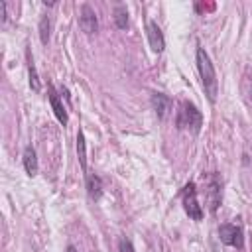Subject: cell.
Listing matches in <instances>:
<instances>
[{"label":"cell","instance_id":"10","mask_svg":"<svg viewBox=\"0 0 252 252\" xmlns=\"http://www.w3.org/2000/svg\"><path fill=\"white\" fill-rule=\"evenodd\" d=\"M24 169L32 177L37 173V154H35V150L32 146L24 148Z\"/></svg>","mask_w":252,"mask_h":252},{"label":"cell","instance_id":"14","mask_svg":"<svg viewBox=\"0 0 252 252\" xmlns=\"http://www.w3.org/2000/svg\"><path fill=\"white\" fill-rule=\"evenodd\" d=\"M49 35H51V18L45 14L39 20V39H41L43 45L49 41Z\"/></svg>","mask_w":252,"mask_h":252},{"label":"cell","instance_id":"4","mask_svg":"<svg viewBox=\"0 0 252 252\" xmlns=\"http://www.w3.org/2000/svg\"><path fill=\"white\" fill-rule=\"evenodd\" d=\"M219 236H220V242L226 244V246H234V248H242L244 246V236H242V228L236 226V224H220L219 226Z\"/></svg>","mask_w":252,"mask_h":252},{"label":"cell","instance_id":"15","mask_svg":"<svg viewBox=\"0 0 252 252\" xmlns=\"http://www.w3.org/2000/svg\"><path fill=\"white\" fill-rule=\"evenodd\" d=\"M114 22H116V26L120 30H126V26H128V10H126V6H116L114 8Z\"/></svg>","mask_w":252,"mask_h":252},{"label":"cell","instance_id":"9","mask_svg":"<svg viewBox=\"0 0 252 252\" xmlns=\"http://www.w3.org/2000/svg\"><path fill=\"white\" fill-rule=\"evenodd\" d=\"M152 108L156 110V114L159 118H163L167 114V110L171 108V98L163 93H152Z\"/></svg>","mask_w":252,"mask_h":252},{"label":"cell","instance_id":"11","mask_svg":"<svg viewBox=\"0 0 252 252\" xmlns=\"http://www.w3.org/2000/svg\"><path fill=\"white\" fill-rule=\"evenodd\" d=\"M87 193L94 201H98L102 197V179L98 175H94V173L87 175Z\"/></svg>","mask_w":252,"mask_h":252},{"label":"cell","instance_id":"1","mask_svg":"<svg viewBox=\"0 0 252 252\" xmlns=\"http://www.w3.org/2000/svg\"><path fill=\"white\" fill-rule=\"evenodd\" d=\"M197 69L201 75V83L205 89V94L211 102L217 100V91H219V83H217V73L213 67V61L209 57V53L205 51V47H197Z\"/></svg>","mask_w":252,"mask_h":252},{"label":"cell","instance_id":"8","mask_svg":"<svg viewBox=\"0 0 252 252\" xmlns=\"http://www.w3.org/2000/svg\"><path fill=\"white\" fill-rule=\"evenodd\" d=\"M207 197H209V209L215 213L220 205V179L213 173L209 177V189H207Z\"/></svg>","mask_w":252,"mask_h":252},{"label":"cell","instance_id":"7","mask_svg":"<svg viewBox=\"0 0 252 252\" xmlns=\"http://www.w3.org/2000/svg\"><path fill=\"white\" fill-rule=\"evenodd\" d=\"M49 104H51V108H53V114H55V118L63 124V126H67V122H69V116H67V110H65V106H63V102H61V98H59V94H57V91L53 89V87H49Z\"/></svg>","mask_w":252,"mask_h":252},{"label":"cell","instance_id":"17","mask_svg":"<svg viewBox=\"0 0 252 252\" xmlns=\"http://www.w3.org/2000/svg\"><path fill=\"white\" fill-rule=\"evenodd\" d=\"M67 252H75V248H73V246H69V248H67Z\"/></svg>","mask_w":252,"mask_h":252},{"label":"cell","instance_id":"3","mask_svg":"<svg viewBox=\"0 0 252 252\" xmlns=\"http://www.w3.org/2000/svg\"><path fill=\"white\" fill-rule=\"evenodd\" d=\"M181 199H183V209L185 213L189 215V219L193 220H201L203 219V209L197 201V189H195V183H187L181 191Z\"/></svg>","mask_w":252,"mask_h":252},{"label":"cell","instance_id":"18","mask_svg":"<svg viewBox=\"0 0 252 252\" xmlns=\"http://www.w3.org/2000/svg\"><path fill=\"white\" fill-rule=\"evenodd\" d=\"M250 100H252V91H250Z\"/></svg>","mask_w":252,"mask_h":252},{"label":"cell","instance_id":"5","mask_svg":"<svg viewBox=\"0 0 252 252\" xmlns=\"http://www.w3.org/2000/svg\"><path fill=\"white\" fill-rule=\"evenodd\" d=\"M79 28H81L87 35H93V33L98 32L96 14H94V10H93L89 4H81V10H79Z\"/></svg>","mask_w":252,"mask_h":252},{"label":"cell","instance_id":"13","mask_svg":"<svg viewBox=\"0 0 252 252\" xmlns=\"http://www.w3.org/2000/svg\"><path fill=\"white\" fill-rule=\"evenodd\" d=\"M28 73H30V87H32V91L39 93V91H41V83H39V77H37V71H35L33 59L30 57V53H28Z\"/></svg>","mask_w":252,"mask_h":252},{"label":"cell","instance_id":"6","mask_svg":"<svg viewBox=\"0 0 252 252\" xmlns=\"http://www.w3.org/2000/svg\"><path fill=\"white\" fill-rule=\"evenodd\" d=\"M146 32H148V41H150L152 51L161 53L165 49V37H163V32L159 30V26L156 22H148Z\"/></svg>","mask_w":252,"mask_h":252},{"label":"cell","instance_id":"12","mask_svg":"<svg viewBox=\"0 0 252 252\" xmlns=\"http://www.w3.org/2000/svg\"><path fill=\"white\" fill-rule=\"evenodd\" d=\"M77 156H79V163L81 169L87 171V144H85V134L79 130L77 134Z\"/></svg>","mask_w":252,"mask_h":252},{"label":"cell","instance_id":"2","mask_svg":"<svg viewBox=\"0 0 252 252\" xmlns=\"http://www.w3.org/2000/svg\"><path fill=\"white\" fill-rule=\"evenodd\" d=\"M177 128L181 130H191L193 134H199L201 132V126H203V114L201 110L189 102V100H183L181 106H179V112H177Z\"/></svg>","mask_w":252,"mask_h":252},{"label":"cell","instance_id":"16","mask_svg":"<svg viewBox=\"0 0 252 252\" xmlns=\"http://www.w3.org/2000/svg\"><path fill=\"white\" fill-rule=\"evenodd\" d=\"M118 248H120V252H134V246H132V242L128 238H122L120 244H118Z\"/></svg>","mask_w":252,"mask_h":252}]
</instances>
